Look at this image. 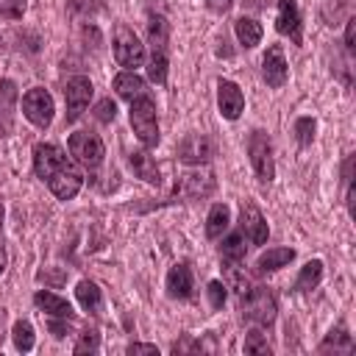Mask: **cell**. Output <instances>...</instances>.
<instances>
[{
  "instance_id": "cell-1",
  "label": "cell",
  "mask_w": 356,
  "mask_h": 356,
  "mask_svg": "<svg viewBox=\"0 0 356 356\" xmlns=\"http://www.w3.org/2000/svg\"><path fill=\"white\" fill-rule=\"evenodd\" d=\"M131 128L145 147L159 145V114H156V100L150 95H139L131 100Z\"/></svg>"
},
{
  "instance_id": "cell-2",
  "label": "cell",
  "mask_w": 356,
  "mask_h": 356,
  "mask_svg": "<svg viewBox=\"0 0 356 356\" xmlns=\"http://www.w3.org/2000/svg\"><path fill=\"white\" fill-rule=\"evenodd\" d=\"M239 312L245 320H250L256 325H273L275 314H278V303L267 286H253L239 295Z\"/></svg>"
},
{
  "instance_id": "cell-3",
  "label": "cell",
  "mask_w": 356,
  "mask_h": 356,
  "mask_svg": "<svg viewBox=\"0 0 356 356\" xmlns=\"http://www.w3.org/2000/svg\"><path fill=\"white\" fill-rule=\"evenodd\" d=\"M67 147H70V156L81 167H86V170H97L103 164L106 147H103V139L97 134H92V131H75V134H70Z\"/></svg>"
},
{
  "instance_id": "cell-4",
  "label": "cell",
  "mask_w": 356,
  "mask_h": 356,
  "mask_svg": "<svg viewBox=\"0 0 356 356\" xmlns=\"http://www.w3.org/2000/svg\"><path fill=\"white\" fill-rule=\"evenodd\" d=\"M114 58L120 67L125 70H136L145 61V44L139 42V36L134 33V28H128L125 22L114 25Z\"/></svg>"
},
{
  "instance_id": "cell-5",
  "label": "cell",
  "mask_w": 356,
  "mask_h": 356,
  "mask_svg": "<svg viewBox=\"0 0 356 356\" xmlns=\"http://www.w3.org/2000/svg\"><path fill=\"white\" fill-rule=\"evenodd\" d=\"M248 156H250V164H253V172L259 181H273L275 178V161H273V145H270V136L264 131H250L248 136Z\"/></svg>"
},
{
  "instance_id": "cell-6",
  "label": "cell",
  "mask_w": 356,
  "mask_h": 356,
  "mask_svg": "<svg viewBox=\"0 0 356 356\" xmlns=\"http://www.w3.org/2000/svg\"><path fill=\"white\" fill-rule=\"evenodd\" d=\"M53 111H56V106H53V97H50L47 89L33 86V89H28V92L22 95V114H25V120H28L31 125H36V128H42V131L50 128Z\"/></svg>"
},
{
  "instance_id": "cell-7",
  "label": "cell",
  "mask_w": 356,
  "mask_h": 356,
  "mask_svg": "<svg viewBox=\"0 0 356 356\" xmlns=\"http://www.w3.org/2000/svg\"><path fill=\"white\" fill-rule=\"evenodd\" d=\"M81 186H83V175H81V170H78L72 161L61 164V167L47 178V189H50L58 200H72V197L81 192Z\"/></svg>"
},
{
  "instance_id": "cell-8",
  "label": "cell",
  "mask_w": 356,
  "mask_h": 356,
  "mask_svg": "<svg viewBox=\"0 0 356 356\" xmlns=\"http://www.w3.org/2000/svg\"><path fill=\"white\" fill-rule=\"evenodd\" d=\"M92 81L86 75H72L64 86V100H67V120H78L83 114V108L89 106L92 100Z\"/></svg>"
},
{
  "instance_id": "cell-9",
  "label": "cell",
  "mask_w": 356,
  "mask_h": 356,
  "mask_svg": "<svg viewBox=\"0 0 356 356\" xmlns=\"http://www.w3.org/2000/svg\"><path fill=\"white\" fill-rule=\"evenodd\" d=\"M214 156V142L206 136V134H189L181 139L178 145V159L184 164H192V167H200L206 161H211Z\"/></svg>"
},
{
  "instance_id": "cell-10",
  "label": "cell",
  "mask_w": 356,
  "mask_h": 356,
  "mask_svg": "<svg viewBox=\"0 0 356 356\" xmlns=\"http://www.w3.org/2000/svg\"><path fill=\"white\" fill-rule=\"evenodd\" d=\"M239 231L253 245H264L267 242L270 228H267V220H264V214L259 211L256 203H242V209H239Z\"/></svg>"
},
{
  "instance_id": "cell-11",
  "label": "cell",
  "mask_w": 356,
  "mask_h": 356,
  "mask_svg": "<svg viewBox=\"0 0 356 356\" xmlns=\"http://www.w3.org/2000/svg\"><path fill=\"white\" fill-rule=\"evenodd\" d=\"M70 159H67V153L58 147V145H50V142H39L36 147H33V172L42 178V181H47L61 164H67Z\"/></svg>"
},
{
  "instance_id": "cell-12",
  "label": "cell",
  "mask_w": 356,
  "mask_h": 356,
  "mask_svg": "<svg viewBox=\"0 0 356 356\" xmlns=\"http://www.w3.org/2000/svg\"><path fill=\"white\" fill-rule=\"evenodd\" d=\"M261 75L267 81V86L273 89H281L289 78V67H286V58H284V50L281 44H270L264 58H261Z\"/></svg>"
},
{
  "instance_id": "cell-13",
  "label": "cell",
  "mask_w": 356,
  "mask_h": 356,
  "mask_svg": "<svg viewBox=\"0 0 356 356\" xmlns=\"http://www.w3.org/2000/svg\"><path fill=\"white\" fill-rule=\"evenodd\" d=\"M217 106H220V114L225 120H239V114L245 111V95H242V89L234 81L220 78L217 81Z\"/></svg>"
},
{
  "instance_id": "cell-14",
  "label": "cell",
  "mask_w": 356,
  "mask_h": 356,
  "mask_svg": "<svg viewBox=\"0 0 356 356\" xmlns=\"http://www.w3.org/2000/svg\"><path fill=\"white\" fill-rule=\"evenodd\" d=\"M275 31L281 36H289L295 44H300V11H298V3L295 0H278Z\"/></svg>"
},
{
  "instance_id": "cell-15",
  "label": "cell",
  "mask_w": 356,
  "mask_h": 356,
  "mask_svg": "<svg viewBox=\"0 0 356 356\" xmlns=\"http://www.w3.org/2000/svg\"><path fill=\"white\" fill-rule=\"evenodd\" d=\"M33 303L47 314V317H58V320H72V306L70 300H64L61 295L56 292H47V289H39L33 295Z\"/></svg>"
},
{
  "instance_id": "cell-16",
  "label": "cell",
  "mask_w": 356,
  "mask_h": 356,
  "mask_svg": "<svg viewBox=\"0 0 356 356\" xmlns=\"http://www.w3.org/2000/svg\"><path fill=\"white\" fill-rule=\"evenodd\" d=\"M17 100H19V95H17V83L8 81V78H3V81H0V131H3V134H8L11 125H14V108H17Z\"/></svg>"
},
{
  "instance_id": "cell-17",
  "label": "cell",
  "mask_w": 356,
  "mask_h": 356,
  "mask_svg": "<svg viewBox=\"0 0 356 356\" xmlns=\"http://www.w3.org/2000/svg\"><path fill=\"white\" fill-rule=\"evenodd\" d=\"M167 292H170V298H178V300H186L192 295V270L186 261L175 264L167 273Z\"/></svg>"
},
{
  "instance_id": "cell-18",
  "label": "cell",
  "mask_w": 356,
  "mask_h": 356,
  "mask_svg": "<svg viewBox=\"0 0 356 356\" xmlns=\"http://www.w3.org/2000/svg\"><path fill=\"white\" fill-rule=\"evenodd\" d=\"M181 186H184V195L186 197H206V195L214 192V175L211 172L192 170V172L181 175Z\"/></svg>"
},
{
  "instance_id": "cell-19",
  "label": "cell",
  "mask_w": 356,
  "mask_h": 356,
  "mask_svg": "<svg viewBox=\"0 0 356 356\" xmlns=\"http://www.w3.org/2000/svg\"><path fill=\"white\" fill-rule=\"evenodd\" d=\"M114 92L122 97V100H134V97H139V95H147V89H145V81L134 72V70H122L120 75H114Z\"/></svg>"
},
{
  "instance_id": "cell-20",
  "label": "cell",
  "mask_w": 356,
  "mask_h": 356,
  "mask_svg": "<svg viewBox=\"0 0 356 356\" xmlns=\"http://www.w3.org/2000/svg\"><path fill=\"white\" fill-rule=\"evenodd\" d=\"M317 350H320V353H331V350H334V353H350V350H353V337H350L348 328L339 323L337 328L328 331V337L317 345Z\"/></svg>"
},
{
  "instance_id": "cell-21",
  "label": "cell",
  "mask_w": 356,
  "mask_h": 356,
  "mask_svg": "<svg viewBox=\"0 0 356 356\" xmlns=\"http://www.w3.org/2000/svg\"><path fill=\"white\" fill-rule=\"evenodd\" d=\"M228 225H231V209L225 203H214L209 209V217H206V236L217 239L228 231Z\"/></svg>"
},
{
  "instance_id": "cell-22",
  "label": "cell",
  "mask_w": 356,
  "mask_h": 356,
  "mask_svg": "<svg viewBox=\"0 0 356 356\" xmlns=\"http://www.w3.org/2000/svg\"><path fill=\"white\" fill-rule=\"evenodd\" d=\"M292 259H295V250H292V248H267V250L259 256L256 267H259L261 273H273V270L286 267Z\"/></svg>"
},
{
  "instance_id": "cell-23",
  "label": "cell",
  "mask_w": 356,
  "mask_h": 356,
  "mask_svg": "<svg viewBox=\"0 0 356 356\" xmlns=\"http://www.w3.org/2000/svg\"><path fill=\"white\" fill-rule=\"evenodd\" d=\"M234 36L242 47H256L261 42V25L253 17H239L234 22Z\"/></svg>"
},
{
  "instance_id": "cell-24",
  "label": "cell",
  "mask_w": 356,
  "mask_h": 356,
  "mask_svg": "<svg viewBox=\"0 0 356 356\" xmlns=\"http://www.w3.org/2000/svg\"><path fill=\"white\" fill-rule=\"evenodd\" d=\"M128 161H131V170L136 172V178H142V181H147V184H159V181H161L159 167H156V161H153L147 153L134 150V153L128 156Z\"/></svg>"
},
{
  "instance_id": "cell-25",
  "label": "cell",
  "mask_w": 356,
  "mask_h": 356,
  "mask_svg": "<svg viewBox=\"0 0 356 356\" xmlns=\"http://www.w3.org/2000/svg\"><path fill=\"white\" fill-rule=\"evenodd\" d=\"M245 253H248V239H245V234H242V231L228 234V236L222 239V245H220V256H222V261H228V264L242 261V259H245Z\"/></svg>"
},
{
  "instance_id": "cell-26",
  "label": "cell",
  "mask_w": 356,
  "mask_h": 356,
  "mask_svg": "<svg viewBox=\"0 0 356 356\" xmlns=\"http://www.w3.org/2000/svg\"><path fill=\"white\" fill-rule=\"evenodd\" d=\"M75 298H78V303L89 312V314H97L100 312V306H103V295H100V289H97V284L95 281H78V286H75Z\"/></svg>"
},
{
  "instance_id": "cell-27",
  "label": "cell",
  "mask_w": 356,
  "mask_h": 356,
  "mask_svg": "<svg viewBox=\"0 0 356 356\" xmlns=\"http://www.w3.org/2000/svg\"><path fill=\"white\" fill-rule=\"evenodd\" d=\"M147 42H150L153 50L164 53L167 42H170V25H167V19L161 14H150V19H147Z\"/></svg>"
},
{
  "instance_id": "cell-28",
  "label": "cell",
  "mask_w": 356,
  "mask_h": 356,
  "mask_svg": "<svg viewBox=\"0 0 356 356\" xmlns=\"http://www.w3.org/2000/svg\"><path fill=\"white\" fill-rule=\"evenodd\" d=\"M320 281H323V261H320V259H312V261H306V264L300 267V273H298V278H295V292H309V289H314Z\"/></svg>"
},
{
  "instance_id": "cell-29",
  "label": "cell",
  "mask_w": 356,
  "mask_h": 356,
  "mask_svg": "<svg viewBox=\"0 0 356 356\" xmlns=\"http://www.w3.org/2000/svg\"><path fill=\"white\" fill-rule=\"evenodd\" d=\"M11 337H14V348H17V350H22V353L33 350L36 337H33V325H31L28 320H17L14 328H11Z\"/></svg>"
},
{
  "instance_id": "cell-30",
  "label": "cell",
  "mask_w": 356,
  "mask_h": 356,
  "mask_svg": "<svg viewBox=\"0 0 356 356\" xmlns=\"http://www.w3.org/2000/svg\"><path fill=\"white\" fill-rule=\"evenodd\" d=\"M147 78H150L153 83H159V86L167 83V56H164V53L153 50V56H150V61H147Z\"/></svg>"
},
{
  "instance_id": "cell-31",
  "label": "cell",
  "mask_w": 356,
  "mask_h": 356,
  "mask_svg": "<svg viewBox=\"0 0 356 356\" xmlns=\"http://www.w3.org/2000/svg\"><path fill=\"white\" fill-rule=\"evenodd\" d=\"M245 353H253V356H267L270 353V342H267V334L261 328L248 331V337H245Z\"/></svg>"
},
{
  "instance_id": "cell-32",
  "label": "cell",
  "mask_w": 356,
  "mask_h": 356,
  "mask_svg": "<svg viewBox=\"0 0 356 356\" xmlns=\"http://www.w3.org/2000/svg\"><path fill=\"white\" fill-rule=\"evenodd\" d=\"M314 131H317L314 117H298V120H295V136H298L300 145H312Z\"/></svg>"
},
{
  "instance_id": "cell-33",
  "label": "cell",
  "mask_w": 356,
  "mask_h": 356,
  "mask_svg": "<svg viewBox=\"0 0 356 356\" xmlns=\"http://www.w3.org/2000/svg\"><path fill=\"white\" fill-rule=\"evenodd\" d=\"M72 350H75V353H97V350H100V337H97V331H95V328L83 331Z\"/></svg>"
},
{
  "instance_id": "cell-34",
  "label": "cell",
  "mask_w": 356,
  "mask_h": 356,
  "mask_svg": "<svg viewBox=\"0 0 356 356\" xmlns=\"http://www.w3.org/2000/svg\"><path fill=\"white\" fill-rule=\"evenodd\" d=\"M28 8V0H0V17L6 19H19Z\"/></svg>"
},
{
  "instance_id": "cell-35",
  "label": "cell",
  "mask_w": 356,
  "mask_h": 356,
  "mask_svg": "<svg viewBox=\"0 0 356 356\" xmlns=\"http://www.w3.org/2000/svg\"><path fill=\"white\" fill-rule=\"evenodd\" d=\"M206 295H209L211 309H222V303H225V284L222 281H209Z\"/></svg>"
},
{
  "instance_id": "cell-36",
  "label": "cell",
  "mask_w": 356,
  "mask_h": 356,
  "mask_svg": "<svg viewBox=\"0 0 356 356\" xmlns=\"http://www.w3.org/2000/svg\"><path fill=\"white\" fill-rule=\"evenodd\" d=\"M95 117H97L100 122H111V120L117 117V103H114L111 97H103V100L97 103V108H95Z\"/></svg>"
},
{
  "instance_id": "cell-37",
  "label": "cell",
  "mask_w": 356,
  "mask_h": 356,
  "mask_svg": "<svg viewBox=\"0 0 356 356\" xmlns=\"http://www.w3.org/2000/svg\"><path fill=\"white\" fill-rule=\"evenodd\" d=\"M70 3V8L75 11V14H95L97 11V0H67Z\"/></svg>"
},
{
  "instance_id": "cell-38",
  "label": "cell",
  "mask_w": 356,
  "mask_h": 356,
  "mask_svg": "<svg viewBox=\"0 0 356 356\" xmlns=\"http://www.w3.org/2000/svg\"><path fill=\"white\" fill-rule=\"evenodd\" d=\"M231 6H234V0H206V8L214 14H225Z\"/></svg>"
},
{
  "instance_id": "cell-39",
  "label": "cell",
  "mask_w": 356,
  "mask_h": 356,
  "mask_svg": "<svg viewBox=\"0 0 356 356\" xmlns=\"http://www.w3.org/2000/svg\"><path fill=\"white\" fill-rule=\"evenodd\" d=\"M353 36H356V19H348V28H345V50L353 53Z\"/></svg>"
},
{
  "instance_id": "cell-40",
  "label": "cell",
  "mask_w": 356,
  "mask_h": 356,
  "mask_svg": "<svg viewBox=\"0 0 356 356\" xmlns=\"http://www.w3.org/2000/svg\"><path fill=\"white\" fill-rule=\"evenodd\" d=\"M128 353H156L159 356V348L156 345H145V342H131L128 345Z\"/></svg>"
},
{
  "instance_id": "cell-41",
  "label": "cell",
  "mask_w": 356,
  "mask_h": 356,
  "mask_svg": "<svg viewBox=\"0 0 356 356\" xmlns=\"http://www.w3.org/2000/svg\"><path fill=\"white\" fill-rule=\"evenodd\" d=\"M70 320H64V323H58V317H50V331H53V337H64L67 331H70V325H67Z\"/></svg>"
},
{
  "instance_id": "cell-42",
  "label": "cell",
  "mask_w": 356,
  "mask_h": 356,
  "mask_svg": "<svg viewBox=\"0 0 356 356\" xmlns=\"http://www.w3.org/2000/svg\"><path fill=\"white\" fill-rule=\"evenodd\" d=\"M39 278H42V281H50V284H61L67 275H64V273H47V270H42Z\"/></svg>"
},
{
  "instance_id": "cell-43",
  "label": "cell",
  "mask_w": 356,
  "mask_h": 356,
  "mask_svg": "<svg viewBox=\"0 0 356 356\" xmlns=\"http://www.w3.org/2000/svg\"><path fill=\"white\" fill-rule=\"evenodd\" d=\"M6 264H8V253H6V245L0 242V275L6 273Z\"/></svg>"
},
{
  "instance_id": "cell-44",
  "label": "cell",
  "mask_w": 356,
  "mask_h": 356,
  "mask_svg": "<svg viewBox=\"0 0 356 356\" xmlns=\"http://www.w3.org/2000/svg\"><path fill=\"white\" fill-rule=\"evenodd\" d=\"M3 214H6V211H3V200H0V225H3Z\"/></svg>"
}]
</instances>
